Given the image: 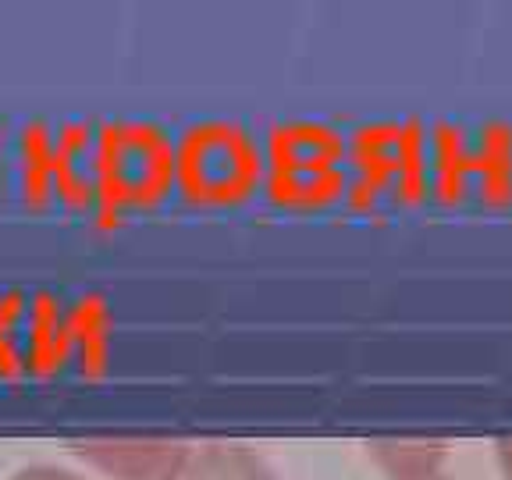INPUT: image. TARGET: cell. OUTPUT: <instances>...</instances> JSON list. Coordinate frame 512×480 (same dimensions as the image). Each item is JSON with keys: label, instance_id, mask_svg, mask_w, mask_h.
Listing matches in <instances>:
<instances>
[{"label": "cell", "instance_id": "3", "mask_svg": "<svg viewBox=\"0 0 512 480\" xmlns=\"http://www.w3.org/2000/svg\"><path fill=\"white\" fill-rule=\"evenodd\" d=\"M370 456L392 480H441L445 448L427 441H377Z\"/></svg>", "mask_w": 512, "mask_h": 480}, {"label": "cell", "instance_id": "2", "mask_svg": "<svg viewBox=\"0 0 512 480\" xmlns=\"http://www.w3.org/2000/svg\"><path fill=\"white\" fill-rule=\"evenodd\" d=\"M171 480H274L271 466L242 445L189 448L185 463Z\"/></svg>", "mask_w": 512, "mask_h": 480}, {"label": "cell", "instance_id": "6", "mask_svg": "<svg viewBox=\"0 0 512 480\" xmlns=\"http://www.w3.org/2000/svg\"><path fill=\"white\" fill-rule=\"evenodd\" d=\"M441 480H445V477H441Z\"/></svg>", "mask_w": 512, "mask_h": 480}, {"label": "cell", "instance_id": "4", "mask_svg": "<svg viewBox=\"0 0 512 480\" xmlns=\"http://www.w3.org/2000/svg\"><path fill=\"white\" fill-rule=\"evenodd\" d=\"M11 480H79V477L68 470H57V466H25Z\"/></svg>", "mask_w": 512, "mask_h": 480}, {"label": "cell", "instance_id": "1", "mask_svg": "<svg viewBox=\"0 0 512 480\" xmlns=\"http://www.w3.org/2000/svg\"><path fill=\"white\" fill-rule=\"evenodd\" d=\"M79 456L111 480H171L189 456L178 441H86Z\"/></svg>", "mask_w": 512, "mask_h": 480}, {"label": "cell", "instance_id": "5", "mask_svg": "<svg viewBox=\"0 0 512 480\" xmlns=\"http://www.w3.org/2000/svg\"><path fill=\"white\" fill-rule=\"evenodd\" d=\"M498 466H502V477L512 480V438L498 441Z\"/></svg>", "mask_w": 512, "mask_h": 480}]
</instances>
